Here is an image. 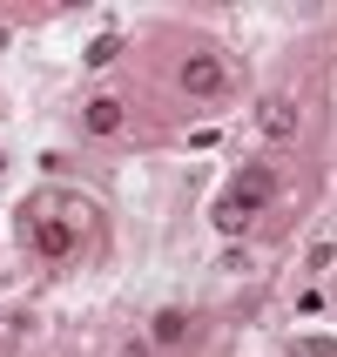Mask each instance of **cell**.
Here are the masks:
<instances>
[{"mask_svg": "<svg viewBox=\"0 0 337 357\" xmlns=\"http://www.w3.org/2000/svg\"><path fill=\"white\" fill-rule=\"evenodd\" d=\"M270 189H277V182H270V169H263V162L237 169V182H230V189L209 202V222H216V236H250V222L263 216Z\"/></svg>", "mask_w": 337, "mask_h": 357, "instance_id": "obj_1", "label": "cell"}, {"mask_svg": "<svg viewBox=\"0 0 337 357\" xmlns=\"http://www.w3.org/2000/svg\"><path fill=\"white\" fill-rule=\"evenodd\" d=\"M182 88L209 101V95H223V88H230V68H223L216 54H189V61H182Z\"/></svg>", "mask_w": 337, "mask_h": 357, "instance_id": "obj_2", "label": "cell"}, {"mask_svg": "<svg viewBox=\"0 0 337 357\" xmlns=\"http://www.w3.org/2000/svg\"><path fill=\"white\" fill-rule=\"evenodd\" d=\"M189 331H196V317H189V310H156V317H149V337H156L162 351L189 344Z\"/></svg>", "mask_w": 337, "mask_h": 357, "instance_id": "obj_3", "label": "cell"}, {"mask_svg": "<svg viewBox=\"0 0 337 357\" xmlns=\"http://www.w3.org/2000/svg\"><path fill=\"white\" fill-rule=\"evenodd\" d=\"M257 128L270 142H290V135H297V101H263V108H257Z\"/></svg>", "mask_w": 337, "mask_h": 357, "instance_id": "obj_4", "label": "cell"}, {"mask_svg": "<svg viewBox=\"0 0 337 357\" xmlns=\"http://www.w3.org/2000/svg\"><path fill=\"white\" fill-rule=\"evenodd\" d=\"M34 250H40V257H68V250H75V222L40 216V222H34Z\"/></svg>", "mask_w": 337, "mask_h": 357, "instance_id": "obj_5", "label": "cell"}, {"mask_svg": "<svg viewBox=\"0 0 337 357\" xmlns=\"http://www.w3.org/2000/svg\"><path fill=\"white\" fill-rule=\"evenodd\" d=\"M81 121H88L95 135H115V128H121V101L115 95H95L88 108H81Z\"/></svg>", "mask_w": 337, "mask_h": 357, "instance_id": "obj_6", "label": "cell"}, {"mask_svg": "<svg viewBox=\"0 0 337 357\" xmlns=\"http://www.w3.org/2000/svg\"><path fill=\"white\" fill-rule=\"evenodd\" d=\"M115 54H121V34H115V27H108V34H95L88 47H81V61H88V68H108Z\"/></svg>", "mask_w": 337, "mask_h": 357, "instance_id": "obj_7", "label": "cell"}, {"mask_svg": "<svg viewBox=\"0 0 337 357\" xmlns=\"http://www.w3.org/2000/svg\"><path fill=\"white\" fill-rule=\"evenodd\" d=\"M290 357H337V344L331 337H297V344H290Z\"/></svg>", "mask_w": 337, "mask_h": 357, "instance_id": "obj_8", "label": "cell"}, {"mask_svg": "<svg viewBox=\"0 0 337 357\" xmlns=\"http://www.w3.org/2000/svg\"><path fill=\"white\" fill-rule=\"evenodd\" d=\"M331 263H337V243L317 236V243H310V270H331Z\"/></svg>", "mask_w": 337, "mask_h": 357, "instance_id": "obj_9", "label": "cell"}, {"mask_svg": "<svg viewBox=\"0 0 337 357\" xmlns=\"http://www.w3.org/2000/svg\"><path fill=\"white\" fill-rule=\"evenodd\" d=\"M0 169H7V155H0Z\"/></svg>", "mask_w": 337, "mask_h": 357, "instance_id": "obj_10", "label": "cell"}]
</instances>
